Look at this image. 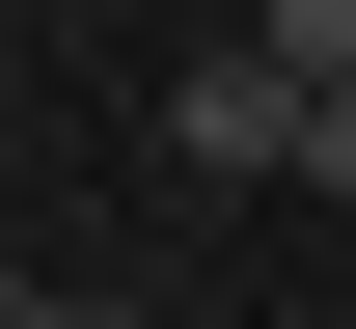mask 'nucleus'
Masks as SVG:
<instances>
[{
    "mask_svg": "<svg viewBox=\"0 0 356 329\" xmlns=\"http://www.w3.org/2000/svg\"><path fill=\"white\" fill-rule=\"evenodd\" d=\"M165 165H220V192H302V55H192V83H165Z\"/></svg>",
    "mask_w": 356,
    "mask_h": 329,
    "instance_id": "f257e3e1",
    "label": "nucleus"
},
{
    "mask_svg": "<svg viewBox=\"0 0 356 329\" xmlns=\"http://www.w3.org/2000/svg\"><path fill=\"white\" fill-rule=\"evenodd\" d=\"M274 55H302V83H356V0H274Z\"/></svg>",
    "mask_w": 356,
    "mask_h": 329,
    "instance_id": "f03ea898",
    "label": "nucleus"
},
{
    "mask_svg": "<svg viewBox=\"0 0 356 329\" xmlns=\"http://www.w3.org/2000/svg\"><path fill=\"white\" fill-rule=\"evenodd\" d=\"M302 192H356V83H302Z\"/></svg>",
    "mask_w": 356,
    "mask_h": 329,
    "instance_id": "7ed1b4c3",
    "label": "nucleus"
},
{
    "mask_svg": "<svg viewBox=\"0 0 356 329\" xmlns=\"http://www.w3.org/2000/svg\"><path fill=\"white\" fill-rule=\"evenodd\" d=\"M0 329H83V302H55V275H0Z\"/></svg>",
    "mask_w": 356,
    "mask_h": 329,
    "instance_id": "20e7f679",
    "label": "nucleus"
}]
</instances>
